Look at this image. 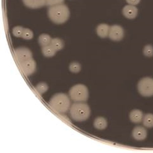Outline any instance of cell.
<instances>
[{"label": "cell", "mask_w": 153, "mask_h": 153, "mask_svg": "<svg viewBox=\"0 0 153 153\" xmlns=\"http://www.w3.org/2000/svg\"><path fill=\"white\" fill-rule=\"evenodd\" d=\"M69 14L68 7L63 4L50 7L48 10L49 18L57 24L65 23L68 20Z\"/></svg>", "instance_id": "1"}, {"label": "cell", "mask_w": 153, "mask_h": 153, "mask_svg": "<svg viewBox=\"0 0 153 153\" xmlns=\"http://www.w3.org/2000/svg\"><path fill=\"white\" fill-rule=\"evenodd\" d=\"M70 114L72 118L74 120L79 122L84 121L90 115V108L85 102H76L71 105Z\"/></svg>", "instance_id": "2"}, {"label": "cell", "mask_w": 153, "mask_h": 153, "mask_svg": "<svg viewBox=\"0 0 153 153\" xmlns=\"http://www.w3.org/2000/svg\"><path fill=\"white\" fill-rule=\"evenodd\" d=\"M49 105L53 109L59 113L67 112L70 107V99L66 94L60 93L55 94L50 100Z\"/></svg>", "instance_id": "3"}, {"label": "cell", "mask_w": 153, "mask_h": 153, "mask_svg": "<svg viewBox=\"0 0 153 153\" xmlns=\"http://www.w3.org/2000/svg\"><path fill=\"white\" fill-rule=\"evenodd\" d=\"M71 99L76 102L87 101L89 96L88 88L84 85L78 84L72 87L69 91Z\"/></svg>", "instance_id": "4"}, {"label": "cell", "mask_w": 153, "mask_h": 153, "mask_svg": "<svg viewBox=\"0 0 153 153\" xmlns=\"http://www.w3.org/2000/svg\"><path fill=\"white\" fill-rule=\"evenodd\" d=\"M137 87L141 95L147 97L153 96V79L152 78H143L139 82Z\"/></svg>", "instance_id": "5"}, {"label": "cell", "mask_w": 153, "mask_h": 153, "mask_svg": "<svg viewBox=\"0 0 153 153\" xmlns=\"http://www.w3.org/2000/svg\"><path fill=\"white\" fill-rule=\"evenodd\" d=\"M19 66L23 74L27 76H29L35 71L36 64L32 58L19 63Z\"/></svg>", "instance_id": "6"}, {"label": "cell", "mask_w": 153, "mask_h": 153, "mask_svg": "<svg viewBox=\"0 0 153 153\" xmlns=\"http://www.w3.org/2000/svg\"><path fill=\"white\" fill-rule=\"evenodd\" d=\"M124 30L121 26L114 25L110 27L109 37L110 39L115 41H120L124 37Z\"/></svg>", "instance_id": "7"}, {"label": "cell", "mask_w": 153, "mask_h": 153, "mask_svg": "<svg viewBox=\"0 0 153 153\" xmlns=\"http://www.w3.org/2000/svg\"><path fill=\"white\" fill-rule=\"evenodd\" d=\"M15 57L19 63L32 58V52L28 48L22 47L16 49L14 51Z\"/></svg>", "instance_id": "8"}, {"label": "cell", "mask_w": 153, "mask_h": 153, "mask_svg": "<svg viewBox=\"0 0 153 153\" xmlns=\"http://www.w3.org/2000/svg\"><path fill=\"white\" fill-rule=\"evenodd\" d=\"M138 10L134 5H128L125 6L123 10V14L125 17L130 19L135 18L137 16Z\"/></svg>", "instance_id": "9"}, {"label": "cell", "mask_w": 153, "mask_h": 153, "mask_svg": "<svg viewBox=\"0 0 153 153\" xmlns=\"http://www.w3.org/2000/svg\"><path fill=\"white\" fill-rule=\"evenodd\" d=\"M132 136L135 140H143L145 139L147 136V131L145 128L141 126L135 127L133 130Z\"/></svg>", "instance_id": "10"}, {"label": "cell", "mask_w": 153, "mask_h": 153, "mask_svg": "<svg viewBox=\"0 0 153 153\" xmlns=\"http://www.w3.org/2000/svg\"><path fill=\"white\" fill-rule=\"evenodd\" d=\"M25 5L31 9H37L46 5V0H23Z\"/></svg>", "instance_id": "11"}, {"label": "cell", "mask_w": 153, "mask_h": 153, "mask_svg": "<svg viewBox=\"0 0 153 153\" xmlns=\"http://www.w3.org/2000/svg\"><path fill=\"white\" fill-rule=\"evenodd\" d=\"M143 116L142 112L139 110H133L130 114L131 121L135 123H140L143 121Z\"/></svg>", "instance_id": "12"}, {"label": "cell", "mask_w": 153, "mask_h": 153, "mask_svg": "<svg viewBox=\"0 0 153 153\" xmlns=\"http://www.w3.org/2000/svg\"><path fill=\"white\" fill-rule=\"evenodd\" d=\"M110 27L106 24H101L97 26L96 32L97 35L102 38H105L109 35Z\"/></svg>", "instance_id": "13"}, {"label": "cell", "mask_w": 153, "mask_h": 153, "mask_svg": "<svg viewBox=\"0 0 153 153\" xmlns=\"http://www.w3.org/2000/svg\"><path fill=\"white\" fill-rule=\"evenodd\" d=\"M94 126L96 129L99 130H103L107 127V121L104 118L99 117L94 120Z\"/></svg>", "instance_id": "14"}, {"label": "cell", "mask_w": 153, "mask_h": 153, "mask_svg": "<svg viewBox=\"0 0 153 153\" xmlns=\"http://www.w3.org/2000/svg\"><path fill=\"white\" fill-rule=\"evenodd\" d=\"M57 51L51 45L43 47L42 52L46 57H51L54 56Z\"/></svg>", "instance_id": "15"}, {"label": "cell", "mask_w": 153, "mask_h": 153, "mask_svg": "<svg viewBox=\"0 0 153 153\" xmlns=\"http://www.w3.org/2000/svg\"><path fill=\"white\" fill-rule=\"evenodd\" d=\"M51 36L46 34H42L39 38V43L43 47L51 44Z\"/></svg>", "instance_id": "16"}, {"label": "cell", "mask_w": 153, "mask_h": 153, "mask_svg": "<svg viewBox=\"0 0 153 153\" xmlns=\"http://www.w3.org/2000/svg\"><path fill=\"white\" fill-rule=\"evenodd\" d=\"M51 45L57 51L63 49L64 44L63 41L60 39L55 38L52 39Z\"/></svg>", "instance_id": "17"}, {"label": "cell", "mask_w": 153, "mask_h": 153, "mask_svg": "<svg viewBox=\"0 0 153 153\" xmlns=\"http://www.w3.org/2000/svg\"><path fill=\"white\" fill-rule=\"evenodd\" d=\"M143 123L144 126L147 128L153 127V114H147L143 116Z\"/></svg>", "instance_id": "18"}, {"label": "cell", "mask_w": 153, "mask_h": 153, "mask_svg": "<svg viewBox=\"0 0 153 153\" xmlns=\"http://www.w3.org/2000/svg\"><path fill=\"white\" fill-rule=\"evenodd\" d=\"M48 85L44 83H39L36 87V89L38 92L42 94L48 90Z\"/></svg>", "instance_id": "19"}, {"label": "cell", "mask_w": 153, "mask_h": 153, "mask_svg": "<svg viewBox=\"0 0 153 153\" xmlns=\"http://www.w3.org/2000/svg\"><path fill=\"white\" fill-rule=\"evenodd\" d=\"M33 37V33L31 30L28 29L24 28L23 34L22 36V38L25 39L30 40Z\"/></svg>", "instance_id": "20"}, {"label": "cell", "mask_w": 153, "mask_h": 153, "mask_svg": "<svg viewBox=\"0 0 153 153\" xmlns=\"http://www.w3.org/2000/svg\"><path fill=\"white\" fill-rule=\"evenodd\" d=\"M69 69L70 71L73 73H78L81 69V66L80 64L77 62H74L71 64L69 65Z\"/></svg>", "instance_id": "21"}, {"label": "cell", "mask_w": 153, "mask_h": 153, "mask_svg": "<svg viewBox=\"0 0 153 153\" xmlns=\"http://www.w3.org/2000/svg\"><path fill=\"white\" fill-rule=\"evenodd\" d=\"M24 29V28L21 26H16L14 27L13 30V35L16 37H22Z\"/></svg>", "instance_id": "22"}, {"label": "cell", "mask_w": 153, "mask_h": 153, "mask_svg": "<svg viewBox=\"0 0 153 153\" xmlns=\"http://www.w3.org/2000/svg\"><path fill=\"white\" fill-rule=\"evenodd\" d=\"M143 53L146 56L151 57L153 56V47L151 45H147L145 47Z\"/></svg>", "instance_id": "23"}, {"label": "cell", "mask_w": 153, "mask_h": 153, "mask_svg": "<svg viewBox=\"0 0 153 153\" xmlns=\"http://www.w3.org/2000/svg\"><path fill=\"white\" fill-rule=\"evenodd\" d=\"M64 0H46V5L50 7L63 3Z\"/></svg>", "instance_id": "24"}, {"label": "cell", "mask_w": 153, "mask_h": 153, "mask_svg": "<svg viewBox=\"0 0 153 153\" xmlns=\"http://www.w3.org/2000/svg\"><path fill=\"white\" fill-rule=\"evenodd\" d=\"M126 1L129 4L134 5L139 4L140 0H126Z\"/></svg>", "instance_id": "25"}]
</instances>
